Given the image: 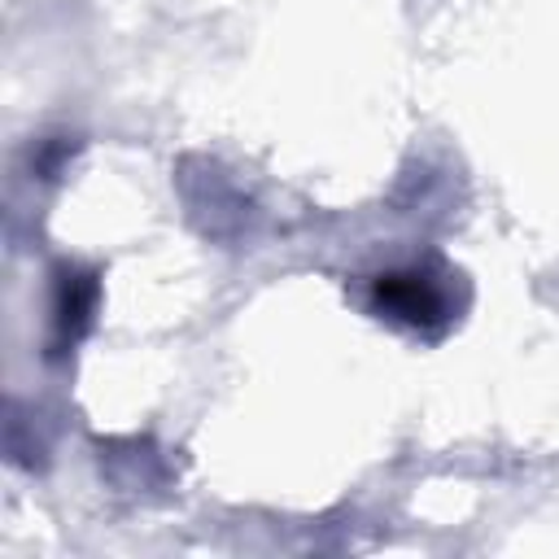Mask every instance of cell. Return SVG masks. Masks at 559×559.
Here are the masks:
<instances>
[{
    "label": "cell",
    "instance_id": "1",
    "mask_svg": "<svg viewBox=\"0 0 559 559\" xmlns=\"http://www.w3.org/2000/svg\"><path fill=\"white\" fill-rule=\"evenodd\" d=\"M376 301L384 314L406 323H432L445 314V293L424 271H393L376 280Z\"/></svg>",
    "mask_w": 559,
    "mask_h": 559
}]
</instances>
